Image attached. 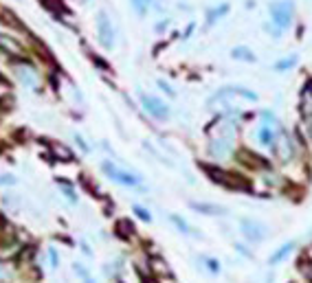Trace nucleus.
Returning a JSON list of instances; mask_svg holds the SVG:
<instances>
[{"mask_svg":"<svg viewBox=\"0 0 312 283\" xmlns=\"http://www.w3.org/2000/svg\"><path fill=\"white\" fill-rule=\"evenodd\" d=\"M231 55H233L235 59H242V62H255V53L247 46H235L233 51H231Z\"/></svg>","mask_w":312,"mask_h":283,"instance_id":"nucleus-19","label":"nucleus"},{"mask_svg":"<svg viewBox=\"0 0 312 283\" xmlns=\"http://www.w3.org/2000/svg\"><path fill=\"white\" fill-rule=\"evenodd\" d=\"M235 251H238L240 255H244V257H249V259H253V253L247 251V248L242 246V244H235Z\"/></svg>","mask_w":312,"mask_h":283,"instance_id":"nucleus-32","label":"nucleus"},{"mask_svg":"<svg viewBox=\"0 0 312 283\" xmlns=\"http://www.w3.org/2000/svg\"><path fill=\"white\" fill-rule=\"evenodd\" d=\"M117 283H124V281H117Z\"/></svg>","mask_w":312,"mask_h":283,"instance_id":"nucleus-39","label":"nucleus"},{"mask_svg":"<svg viewBox=\"0 0 312 283\" xmlns=\"http://www.w3.org/2000/svg\"><path fill=\"white\" fill-rule=\"evenodd\" d=\"M158 88H160V90H163V92H167L169 97H174V94H176V90H174V88L169 86L167 82H163V79H158Z\"/></svg>","mask_w":312,"mask_h":283,"instance_id":"nucleus-30","label":"nucleus"},{"mask_svg":"<svg viewBox=\"0 0 312 283\" xmlns=\"http://www.w3.org/2000/svg\"><path fill=\"white\" fill-rule=\"evenodd\" d=\"M169 222H172V224L176 226V228L181 230L183 235H198V237H200V233H196V230H193L191 226H189L187 222L181 218V215H176V213H169Z\"/></svg>","mask_w":312,"mask_h":283,"instance_id":"nucleus-17","label":"nucleus"},{"mask_svg":"<svg viewBox=\"0 0 312 283\" xmlns=\"http://www.w3.org/2000/svg\"><path fill=\"white\" fill-rule=\"evenodd\" d=\"M84 283H97V281H94V279H93V277H88V279H86V281H84Z\"/></svg>","mask_w":312,"mask_h":283,"instance_id":"nucleus-37","label":"nucleus"},{"mask_svg":"<svg viewBox=\"0 0 312 283\" xmlns=\"http://www.w3.org/2000/svg\"><path fill=\"white\" fill-rule=\"evenodd\" d=\"M257 136H259V143L266 145V147H273V145L277 143V136H275V132H273L271 125H264L262 130L257 132Z\"/></svg>","mask_w":312,"mask_h":283,"instance_id":"nucleus-18","label":"nucleus"},{"mask_svg":"<svg viewBox=\"0 0 312 283\" xmlns=\"http://www.w3.org/2000/svg\"><path fill=\"white\" fill-rule=\"evenodd\" d=\"M46 257H49V266L53 268V270H58V268H60V261H62V257H60L58 248L49 246V248H46Z\"/></svg>","mask_w":312,"mask_h":283,"instance_id":"nucleus-20","label":"nucleus"},{"mask_svg":"<svg viewBox=\"0 0 312 283\" xmlns=\"http://www.w3.org/2000/svg\"><path fill=\"white\" fill-rule=\"evenodd\" d=\"M226 11H229V4H222V7H218V9H211V11L207 13V22H209V25H214V22L218 20V18L224 16Z\"/></svg>","mask_w":312,"mask_h":283,"instance_id":"nucleus-21","label":"nucleus"},{"mask_svg":"<svg viewBox=\"0 0 312 283\" xmlns=\"http://www.w3.org/2000/svg\"><path fill=\"white\" fill-rule=\"evenodd\" d=\"M82 253L86 255V257H93V251L88 248V244H86V242H82Z\"/></svg>","mask_w":312,"mask_h":283,"instance_id":"nucleus-36","label":"nucleus"},{"mask_svg":"<svg viewBox=\"0 0 312 283\" xmlns=\"http://www.w3.org/2000/svg\"><path fill=\"white\" fill-rule=\"evenodd\" d=\"M62 193L66 196V200H68V202H73V204H77V200H79V198H77V191H75V189L70 187L68 182H64V185H62Z\"/></svg>","mask_w":312,"mask_h":283,"instance_id":"nucleus-25","label":"nucleus"},{"mask_svg":"<svg viewBox=\"0 0 312 283\" xmlns=\"http://www.w3.org/2000/svg\"><path fill=\"white\" fill-rule=\"evenodd\" d=\"M4 228H7V222L0 218V239H2V237H13V235H4Z\"/></svg>","mask_w":312,"mask_h":283,"instance_id":"nucleus-34","label":"nucleus"},{"mask_svg":"<svg viewBox=\"0 0 312 283\" xmlns=\"http://www.w3.org/2000/svg\"><path fill=\"white\" fill-rule=\"evenodd\" d=\"M202 261H205V266H207V270L211 272V275H220V261L218 259H214V257H202Z\"/></svg>","mask_w":312,"mask_h":283,"instance_id":"nucleus-22","label":"nucleus"},{"mask_svg":"<svg viewBox=\"0 0 312 283\" xmlns=\"http://www.w3.org/2000/svg\"><path fill=\"white\" fill-rule=\"evenodd\" d=\"M0 277H2V268H0Z\"/></svg>","mask_w":312,"mask_h":283,"instance_id":"nucleus-38","label":"nucleus"},{"mask_svg":"<svg viewBox=\"0 0 312 283\" xmlns=\"http://www.w3.org/2000/svg\"><path fill=\"white\" fill-rule=\"evenodd\" d=\"M0 185H16V178H13L11 173H2V176H0Z\"/></svg>","mask_w":312,"mask_h":283,"instance_id":"nucleus-31","label":"nucleus"},{"mask_svg":"<svg viewBox=\"0 0 312 283\" xmlns=\"http://www.w3.org/2000/svg\"><path fill=\"white\" fill-rule=\"evenodd\" d=\"M132 211L136 213V218H139V220H143V222H152V215H150V211H148V209H143L141 204H134V206H132Z\"/></svg>","mask_w":312,"mask_h":283,"instance_id":"nucleus-26","label":"nucleus"},{"mask_svg":"<svg viewBox=\"0 0 312 283\" xmlns=\"http://www.w3.org/2000/svg\"><path fill=\"white\" fill-rule=\"evenodd\" d=\"M101 171L106 173L110 180L119 182V185H125V187H136L141 182V176H136V173L117 167V165L110 163V160H103V163H101Z\"/></svg>","mask_w":312,"mask_h":283,"instance_id":"nucleus-1","label":"nucleus"},{"mask_svg":"<svg viewBox=\"0 0 312 283\" xmlns=\"http://www.w3.org/2000/svg\"><path fill=\"white\" fill-rule=\"evenodd\" d=\"M22 244L16 237H2L0 239V263H11L20 257L22 253Z\"/></svg>","mask_w":312,"mask_h":283,"instance_id":"nucleus-6","label":"nucleus"},{"mask_svg":"<svg viewBox=\"0 0 312 283\" xmlns=\"http://www.w3.org/2000/svg\"><path fill=\"white\" fill-rule=\"evenodd\" d=\"M148 4H150V0H132V7H134L136 11L141 13V16L148 11Z\"/></svg>","mask_w":312,"mask_h":283,"instance_id":"nucleus-29","label":"nucleus"},{"mask_svg":"<svg viewBox=\"0 0 312 283\" xmlns=\"http://www.w3.org/2000/svg\"><path fill=\"white\" fill-rule=\"evenodd\" d=\"M16 77H18V82L22 84V86H27V88H33V90L37 92V73H35V68L29 64H18L16 66Z\"/></svg>","mask_w":312,"mask_h":283,"instance_id":"nucleus-7","label":"nucleus"},{"mask_svg":"<svg viewBox=\"0 0 312 283\" xmlns=\"http://www.w3.org/2000/svg\"><path fill=\"white\" fill-rule=\"evenodd\" d=\"M295 64H297V55H290V57H286V59H280V62L275 64V70H290Z\"/></svg>","mask_w":312,"mask_h":283,"instance_id":"nucleus-24","label":"nucleus"},{"mask_svg":"<svg viewBox=\"0 0 312 283\" xmlns=\"http://www.w3.org/2000/svg\"><path fill=\"white\" fill-rule=\"evenodd\" d=\"M115 230H117V235H119L121 239H125V242H130L132 237L136 235V228H134V224H132L127 218H124V220H119L115 224Z\"/></svg>","mask_w":312,"mask_h":283,"instance_id":"nucleus-12","label":"nucleus"},{"mask_svg":"<svg viewBox=\"0 0 312 283\" xmlns=\"http://www.w3.org/2000/svg\"><path fill=\"white\" fill-rule=\"evenodd\" d=\"M73 139H75V143H77V147L82 149L84 154H88V152H91V145H88L86 141H84V136L79 134V132H75V134H73Z\"/></svg>","mask_w":312,"mask_h":283,"instance_id":"nucleus-28","label":"nucleus"},{"mask_svg":"<svg viewBox=\"0 0 312 283\" xmlns=\"http://www.w3.org/2000/svg\"><path fill=\"white\" fill-rule=\"evenodd\" d=\"M148 266H150L148 270L152 272V277H156V279H158V277H169V275H172V270H169L167 261H165L160 255H154V257H150V259H148Z\"/></svg>","mask_w":312,"mask_h":283,"instance_id":"nucleus-9","label":"nucleus"},{"mask_svg":"<svg viewBox=\"0 0 312 283\" xmlns=\"http://www.w3.org/2000/svg\"><path fill=\"white\" fill-rule=\"evenodd\" d=\"M141 106L145 108V112H148L150 116H154V119H158V121H167L169 114H172L167 103H163L158 97H152V94L141 92Z\"/></svg>","mask_w":312,"mask_h":283,"instance_id":"nucleus-4","label":"nucleus"},{"mask_svg":"<svg viewBox=\"0 0 312 283\" xmlns=\"http://www.w3.org/2000/svg\"><path fill=\"white\" fill-rule=\"evenodd\" d=\"M189 206H191L193 211H198V213L202 215H224L226 209L220 204H209V202H189Z\"/></svg>","mask_w":312,"mask_h":283,"instance_id":"nucleus-10","label":"nucleus"},{"mask_svg":"<svg viewBox=\"0 0 312 283\" xmlns=\"http://www.w3.org/2000/svg\"><path fill=\"white\" fill-rule=\"evenodd\" d=\"M292 248H295V242H286L283 246H280L275 253L271 255V257H268V263H271V266H277V263H281L283 259H286L288 255L292 253Z\"/></svg>","mask_w":312,"mask_h":283,"instance_id":"nucleus-14","label":"nucleus"},{"mask_svg":"<svg viewBox=\"0 0 312 283\" xmlns=\"http://www.w3.org/2000/svg\"><path fill=\"white\" fill-rule=\"evenodd\" d=\"M240 230H242L244 239L250 244H259L268 237V228L262 224V222L253 220V218H242L240 220Z\"/></svg>","mask_w":312,"mask_h":283,"instance_id":"nucleus-3","label":"nucleus"},{"mask_svg":"<svg viewBox=\"0 0 312 283\" xmlns=\"http://www.w3.org/2000/svg\"><path fill=\"white\" fill-rule=\"evenodd\" d=\"M229 152H231V143H229V139H216V141H211V145H209V154H211V156H216V158H224Z\"/></svg>","mask_w":312,"mask_h":283,"instance_id":"nucleus-13","label":"nucleus"},{"mask_svg":"<svg viewBox=\"0 0 312 283\" xmlns=\"http://www.w3.org/2000/svg\"><path fill=\"white\" fill-rule=\"evenodd\" d=\"M0 49L7 55H11V57H25V49H22L20 42L16 37L4 35V33H0Z\"/></svg>","mask_w":312,"mask_h":283,"instance_id":"nucleus-8","label":"nucleus"},{"mask_svg":"<svg viewBox=\"0 0 312 283\" xmlns=\"http://www.w3.org/2000/svg\"><path fill=\"white\" fill-rule=\"evenodd\" d=\"M97 35L103 49H112L115 46V29H112L110 18H108L106 11H99L97 16Z\"/></svg>","mask_w":312,"mask_h":283,"instance_id":"nucleus-5","label":"nucleus"},{"mask_svg":"<svg viewBox=\"0 0 312 283\" xmlns=\"http://www.w3.org/2000/svg\"><path fill=\"white\" fill-rule=\"evenodd\" d=\"M264 29H266V31H271L275 40H277V37H280V31H281V29H277V27H273V25H264Z\"/></svg>","mask_w":312,"mask_h":283,"instance_id":"nucleus-33","label":"nucleus"},{"mask_svg":"<svg viewBox=\"0 0 312 283\" xmlns=\"http://www.w3.org/2000/svg\"><path fill=\"white\" fill-rule=\"evenodd\" d=\"M51 154H53V158L60 160V163H70V160H73V149L64 143H51Z\"/></svg>","mask_w":312,"mask_h":283,"instance_id":"nucleus-11","label":"nucleus"},{"mask_svg":"<svg viewBox=\"0 0 312 283\" xmlns=\"http://www.w3.org/2000/svg\"><path fill=\"white\" fill-rule=\"evenodd\" d=\"M268 11H271V18H273L277 29H286L292 20L295 4H292V0H277V2H273L271 7H268Z\"/></svg>","mask_w":312,"mask_h":283,"instance_id":"nucleus-2","label":"nucleus"},{"mask_svg":"<svg viewBox=\"0 0 312 283\" xmlns=\"http://www.w3.org/2000/svg\"><path fill=\"white\" fill-rule=\"evenodd\" d=\"M273 152L275 154H280V156L283 160H288V158H292V154H295V149H292V143H290V139L288 136H281V141H280V145H273Z\"/></svg>","mask_w":312,"mask_h":283,"instance_id":"nucleus-15","label":"nucleus"},{"mask_svg":"<svg viewBox=\"0 0 312 283\" xmlns=\"http://www.w3.org/2000/svg\"><path fill=\"white\" fill-rule=\"evenodd\" d=\"M73 272H75V275H77L82 281H86L88 277H91V272H88V268L84 266L82 261H73Z\"/></svg>","mask_w":312,"mask_h":283,"instance_id":"nucleus-23","label":"nucleus"},{"mask_svg":"<svg viewBox=\"0 0 312 283\" xmlns=\"http://www.w3.org/2000/svg\"><path fill=\"white\" fill-rule=\"evenodd\" d=\"M156 283H176V281H174V277L169 275V277H158V279H156Z\"/></svg>","mask_w":312,"mask_h":283,"instance_id":"nucleus-35","label":"nucleus"},{"mask_svg":"<svg viewBox=\"0 0 312 283\" xmlns=\"http://www.w3.org/2000/svg\"><path fill=\"white\" fill-rule=\"evenodd\" d=\"M301 112L306 116H312V97L306 92H304V99H301Z\"/></svg>","mask_w":312,"mask_h":283,"instance_id":"nucleus-27","label":"nucleus"},{"mask_svg":"<svg viewBox=\"0 0 312 283\" xmlns=\"http://www.w3.org/2000/svg\"><path fill=\"white\" fill-rule=\"evenodd\" d=\"M297 270L304 275V279H308L312 283V261L308 259V255H304V253L299 255V259H297Z\"/></svg>","mask_w":312,"mask_h":283,"instance_id":"nucleus-16","label":"nucleus"}]
</instances>
